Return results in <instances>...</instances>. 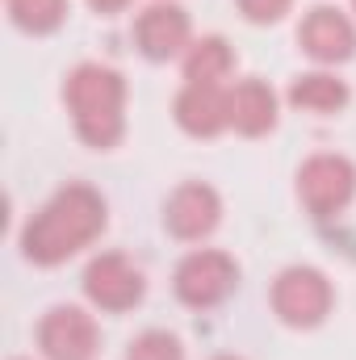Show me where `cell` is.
<instances>
[{
    "label": "cell",
    "instance_id": "cell-12",
    "mask_svg": "<svg viewBox=\"0 0 356 360\" xmlns=\"http://www.w3.org/2000/svg\"><path fill=\"white\" fill-rule=\"evenodd\" d=\"M231 126L248 139L268 134L276 126V92L265 80H239L231 89Z\"/></svg>",
    "mask_w": 356,
    "mask_h": 360
},
{
    "label": "cell",
    "instance_id": "cell-16",
    "mask_svg": "<svg viewBox=\"0 0 356 360\" xmlns=\"http://www.w3.org/2000/svg\"><path fill=\"white\" fill-rule=\"evenodd\" d=\"M126 360H184V348H180L177 335H168V331H143L130 344Z\"/></svg>",
    "mask_w": 356,
    "mask_h": 360
},
{
    "label": "cell",
    "instance_id": "cell-9",
    "mask_svg": "<svg viewBox=\"0 0 356 360\" xmlns=\"http://www.w3.org/2000/svg\"><path fill=\"white\" fill-rule=\"evenodd\" d=\"M218 218H222V201H218V193H214L210 184H201V180L180 184L177 193L168 197V205H164V226H168L177 239H184V243L205 239V235L218 226Z\"/></svg>",
    "mask_w": 356,
    "mask_h": 360
},
{
    "label": "cell",
    "instance_id": "cell-5",
    "mask_svg": "<svg viewBox=\"0 0 356 360\" xmlns=\"http://www.w3.org/2000/svg\"><path fill=\"white\" fill-rule=\"evenodd\" d=\"M356 193V168L344 155H310L298 172V197L310 218L340 214Z\"/></svg>",
    "mask_w": 356,
    "mask_h": 360
},
{
    "label": "cell",
    "instance_id": "cell-3",
    "mask_svg": "<svg viewBox=\"0 0 356 360\" xmlns=\"http://www.w3.org/2000/svg\"><path fill=\"white\" fill-rule=\"evenodd\" d=\"M177 297L193 310H210L218 302H227L239 285V264L235 256L227 252H214V248H201V252H189L177 264Z\"/></svg>",
    "mask_w": 356,
    "mask_h": 360
},
{
    "label": "cell",
    "instance_id": "cell-19",
    "mask_svg": "<svg viewBox=\"0 0 356 360\" xmlns=\"http://www.w3.org/2000/svg\"><path fill=\"white\" fill-rule=\"evenodd\" d=\"M214 360H239V356H214Z\"/></svg>",
    "mask_w": 356,
    "mask_h": 360
},
{
    "label": "cell",
    "instance_id": "cell-14",
    "mask_svg": "<svg viewBox=\"0 0 356 360\" xmlns=\"http://www.w3.org/2000/svg\"><path fill=\"white\" fill-rule=\"evenodd\" d=\"M289 105L306 113H340L348 105V84L336 80L331 72H310L289 84Z\"/></svg>",
    "mask_w": 356,
    "mask_h": 360
},
{
    "label": "cell",
    "instance_id": "cell-15",
    "mask_svg": "<svg viewBox=\"0 0 356 360\" xmlns=\"http://www.w3.org/2000/svg\"><path fill=\"white\" fill-rule=\"evenodd\" d=\"M8 17L25 34H51V30L63 25L68 0H8Z\"/></svg>",
    "mask_w": 356,
    "mask_h": 360
},
{
    "label": "cell",
    "instance_id": "cell-17",
    "mask_svg": "<svg viewBox=\"0 0 356 360\" xmlns=\"http://www.w3.org/2000/svg\"><path fill=\"white\" fill-rule=\"evenodd\" d=\"M289 4L293 0H239V13L248 21H256V25H272V21H281L289 13Z\"/></svg>",
    "mask_w": 356,
    "mask_h": 360
},
{
    "label": "cell",
    "instance_id": "cell-20",
    "mask_svg": "<svg viewBox=\"0 0 356 360\" xmlns=\"http://www.w3.org/2000/svg\"><path fill=\"white\" fill-rule=\"evenodd\" d=\"M352 8H356V0H352Z\"/></svg>",
    "mask_w": 356,
    "mask_h": 360
},
{
    "label": "cell",
    "instance_id": "cell-7",
    "mask_svg": "<svg viewBox=\"0 0 356 360\" xmlns=\"http://www.w3.org/2000/svg\"><path fill=\"white\" fill-rule=\"evenodd\" d=\"M38 344L46 360H92L101 348V331L89 310L80 306H55L38 323Z\"/></svg>",
    "mask_w": 356,
    "mask_h": 360
},
{
    "label": "cell",
    "instance_id": "cell-6",
    "mask_svg": "<svg viewBox=\"0 0 356 360\" xmlns=\"http://www.w3.org/2000/svg\"><path fill=\"white\" fill-rule=\"evenodd\" d=\"M84 293L96 310H109V314H122V310H134L147 293V281L143 272L134 269L122 252H105L96 256L89 269H84Z\"/></svg>",
    "mask_w": 356,
    "mask_h": 360
},
{
    "label": "cell",
    "instance_id": "cell-11",
    "mask_svg": "<svg viewBox=\"0 0 356 360\" xmlns=\"http://www.w3.org/2000/svg\"><path fill=\"white\" fill-rule=\"evenodd\" d=\"M177 122L193 139H214L231 126V92L222 84H184L177 96Z\"/></svg>",
    "mask_w": 356,
    "mask_h": 360
},
{
    "label": "cell",
    "instance_id": "cell-13",
    "mask_svg": "<svg viewBox=\"0 0 356 360\" xmlns=\"http://www.w3.org/2000/svg\"><path fill=\"white\" fill-rule=\"evenodd\" d=\"M231 72H235V51L218 34L197 38L184 51V84H222Z\"/></svg>",
    "mask_w": 356,
    "mask_h": 360
},
{
    "label": "cell",
    "instance_id": "cell-8",
    "mask_svg": "<svg viewBox=\"0 0 356 360\" xmlns=\"http://www.w3.org/2000/svg\"><path fill=\"white\" fill-rule=\"evenodd\" d=\"M298 42L314 63H344L356 51V25L331 4H319L302 17L298 25Z\"/></svg>",
    "mask_w": 356,
    "mask_h": 360
},
{
    "label": "cell",
    "instance_id": "cell-1",
    "mask_svg": "<svg viewBox=\"0 0 356 360\" xmlns=\"http://www.w3.org/2000/svg\"><path fill=\"white\" fill-rule=\"evenodd\" d=\"M105 231V201L89 184H68L59 188L21 231V252L25 260L55 269L63 260H72L80 248H89L92 239Z\"/></svg>",
    "mask_w": 356,
    "mask_h": 360
},
{
    "label": "cell",
    "instance_id": "cell-10",
    "mask_svg": "<svg viewBox=\"0 0 356 360\" xmlns=\"http://www.w3.org/2000/svg\"><path fill=\"white\" fill-rule=\"evenodd\" d=\"M189 34H193V25H189V13H184L180 4H151V8L139 17V25H134L139 51H143L147 59H155V63L177 59L180 51H189V46H193Z\"/></svg>",
    "mask_w": 356,
    "mask_h": 360
},
{
    "label": "cell",
    "instance_id": "cell-2",
    "mask_svg": "<svg viewBox=\"0 0 356 360\" xmlns=\"http://www.w3.org/2000/svg\"><path fill=\"white\" fill-rule=\"evenodd\" d=\"M68 113L76 122V134L89 147H113L126 130V80L113 68L80 63L63 84Z\"/></svg>",
    "mask_w": 356,
    "mask_h": 360
},
{
    "label": "cell",
    "instance_id": "cell-4",
    "mask_svg": "<svg viewBox=\"0 0 356 360\" xmlns=\"http://www.w3.org/2000/svg\"><path fill=\"white\" fill-rule=\"evenodd\" d=\"M272 310L289 327H319L331 314V281L310 264H293L272 281Z\"/></svg>",
    "mask_w": 356,
    "mask_h": 360
},
{
    "label": "cell",
    "instance_id": "cell-18",
    "mask_svg": "<svg viewBox=\"0 0 356 360\" xmlns=\"http://www.w3.org/2000/svg\"><path fill=\"white\" fill-rule=\"evenodd\" d=\"M89 4L96 8V13H117V8H126L130 0H89Z\"/></svg>",
    "mask_w": 356,
    "mask_h": 360
}]
</instances>
